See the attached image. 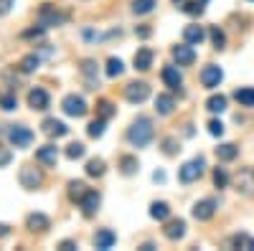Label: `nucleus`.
<instances>
[{
    "label": "nucleus",
    "instance_id": "nucleus-43",
    "mask_svg": "<svg viewBox=\"0 0 254 251\" xmlns=\"http://www.w3.org/2000/svg\"><path fill=\"white\" fill-rule=\"evenodd\" d=\"M10 160H13V152H10L8 148H3V145H0V167L10 165Z\"/></svg>",
    "mask_w": 254,
    "mask_h": 251
},
{
    "label": "nucleus",
    "instance_id": "nucleus-46",
    "mask_svg": "<svg viewBox=\"0 0 254 251\" xmlns=\"http://www.w3.org/2000/svg\"><path fill=\"white\" fill-rule=\"evenodd\" d=\"M10 5H13V0H0V15H5L10 10Z\"/></svg>",
    "mask_w": 254,
    "mask_h": 251
},
{
    "label": "nucleus",
    "instance_id": "nucleus-8",
    "mask_svg": "<svg viewBox=\"0 0 254 251\" xmlns=\"http://www.w3.org/2000/svg\"><path fill=\"white\" fill-rule=\"evenodd\" d=\"M28 107H31L33 112H46V109L51 107V97H49V92H46V89H41V87L31 89V92H28Z\"/></svg>",
    "mask_w": 254,
    "mask_h": 251
},
{
    "label": "nucleus",
    "instance_id": "nucleus-39",
    "mask_svg": "<svg viewBox=\"0 0 254 251\" xmlns=\"http://www.w3.org/2000/svg\"><path fill=\"white\" fill-rule=\"evenodd\" d=\"M214 185L216 188H226L229 185V175H226L224 167H216V170H214Z\"/></svg>",
    "mask_w": 254,
    "mask_h": 251
},
{
    "label": "nucleus",
    "instance_id": "nucleus-6",
    "mask_svg": "<svg viewBox=\"0 0 254 251\" xmlns=\"http://www.w3.org/2000/svg\"><path fill=\"white\" fill-rule=\"evenodd\" d=\"M125 97H127V101H132V104H142L147 97H150V87H147L145 81H130L125 87Z\"/></svg>",
    "mask_w": 254,
    "mask_h": 251
},
{
    "label": "nucleus",
    "instance_id": "nucleus-28",
    "mask_svg": "<svg viewBox=\"0 0 254 251\" xmlns=\"http://www.w3.org/2000/svg\"><path fill=\"white\" fill-rule=\"evenodd\" d=\"M104 170H107V167H104V160H102V157H92V160L87 162V175H89V178H102Z\"/></svg>",
    "mask_w": 254,
    "mask_h": 251
},
{
    "label": "nucleus",
    "instance_id": "nucleus-52",
    "mask_svg": "<svg viewBox=\"0 0 254 251\" xmlns=\"http://www.w3.org/2000/svg\"><path fill=\"white\" fill-rule=\"evenodd\" d=\"M198 3H203V5H206V3H208V0H198Z\"/></svg>",
    "mask_w": 254,
    "mask_h": 251
},
{
    "label": "nucleus",
    "instance_id": "nucleus-34",
    "mask_svg": "<svg viewBox=\"0 0 254 251\" xmlns=\"http://www.w3.org/2000/svg\"><path fill=\"white\" fill-rule=\"evenodd\" d=\"M122 71H125V64H122L120 58H110V61H107V76H110V79H117Z\"/></svg>",
    "mask_w": 254,
    "mask_h": 251
},
{
    "label": "nucleus",
    "instance_id": "nucleus-19",
    "mask_svg": "<svg viewBox=\"0 0 254 251\" xmlns=\"http://www.w3.org/2000/svg\"><path fill=\"white\" fill-rule=\"evenodd\" d=\"M183 38H186V44L198 46V44H203L206 31H203L201 26H186V28H183Z\"/></svg>",
    "mask_w": 254,
    "mask_h": 251
},
{
    "label": "nucleus",
    "instance_id": "nucleus-31",
    "mask_svg": "<svg viewBox=\"0 0 254 251\" xmlns=\"http://www.w3.org/2000/svg\"><path fill=\"white\" fill-rule=\"evenodd\" d=\"M38 64H41L38 53H28L23 61H20V71H23V74H33V71L38 69Z\"/></svg>",
    "mask_w": 254,
    "mask_h": 251
},
{
    "label": "nucleus",
    "instance_id": "nucleus-22",
    "mask_svg": "<svg viewBox=\"0 0 254 251\" xmlns=\"http://www.w3.org/2000/svg\"><path fill=\"white\" fill-rule=\"evenodd\" d=\"M150 66H153V51L150 49H140L135 53V69L137 71H147Z\"/></svg>",
    "mask_w": 254,
    "mask_h": 251
},
{
    "label": "nucleus",
    "instance_id": "nucleus-51",
    "mask_svg": "<svg viewBox=\"0 0 254 251\" xmlns=\"http://www.w3.org/2000/svg\"><path fill=\"white\" fill-rule=\"evenodd\" d=\"M249 249H254V239H252V244H249Z\"/></svg>",
    "mask_w": 254,
    "mask_h": 251
},
{
    "label": "nucleus",
    "instance_id": "nucleus-9",
    "mask_svg": "<svg viewBox=\"0 0 254 251\" xmlns=\"http://www.w3.org/2000/svg\"><path fill=\"white\" fill-rule=\"evenodd\" d=\"M234 185L242 196H252L254 193V167H242L234 178Z\"/></svg>",
    "mask_w": 254,
    "mask_h": 251
},
{
    "label": "nucleus",
    "instance_id": "nucleus-18",
    "mask_svg": "<svg viewBox=\"0 0 254 251\" xmlns=\"http://www.w3.org/2000/svg\"><path fill=\"white\" fill-rule=\"evenodd\" d=\"M115 244H117V234H115V231H110V228H99V231L94 234V246H97V249H102V251L112 249Z\"/></svg>",
    "mask_w": 254,
    "mask_h": 251
},
{
    "label": "nucleus",
    "instance_id": "nucleus-53",
    "mask_svg": "<svg viewBox=\"0 0 254 251\" xmlns=\"http://www.w3.org/2000/svg\"><path fill=\"white\" fill-rule=\"evenodd\" d=\"M173 3H183V0H173Z\"/></svg>",
    "mask_w": 254,
    "mask_h": 251
},
{
    "label": "nucleus",
    "instance_id": "nucleus-11",
    "mask_svg": "<svg viewBox=\"0 0 254 251\" xmlns=\"http://www.w3.org/2000/svg\"><path fill=\"white\" fill-rule=\"evenodd\" d=\"M41 132H44L46 137H66V135H69V127H66L61 119L49 117V119L41 122Z\"/></svg>",
    "mask_w": 254,
    "mask_h": 251
},
{
    "label": "nucleus",
    "instance_id": "nucleus-29",
    "mask_svg": "<svg viewBox=\"0 0 254 251\" xmlns=\"http://www.w3.org/2000/svg\"><path fill=\"white\" fill-rule=\"evenodd\" d=\"M137 157H132V155H125L122 160H120V170H122V175H135L137 173Z\"/></svg>",
    "mask_w": 254,
    "mask_h": 251
},
{
    "label": "nucleus",
    "instance_id": "nucleus-14",
    "mask_svg": "<svg viewBox=\"0 0 254 251\" xmlns=\"http://www.w3.org/2000/svg\"><path fill=\"white\" fill-rule=\"evenodd\" d=\"M163 236H165V239H171V241L183 239V236H186V221H183V218H171V221H165Z\"/></svg>",
    "mask_w": 254,
    "mask_h": 251
},
{
    "label": "nucleus",
    "instance_id": "nucleus-23",
    "mask_svg": "<svg viewBox=\"0 0 254 251\" xmlns=\"http://www.w3.org/2000/svg\"><path fill=\"white\" fill-rule=\"evenodd\" d=\"M89 193V188H87V183L84 180H71L69 183V198L74 201V203H81V198Z\"/></svg>",
    "mask_w": 254,
    "mask_h": 251
},
{
    "label": "nucleus",
    "instance_id": "nucleus-5",
    "mask_svg": "<svg viewBox=\"0 0 254 251\" xmlns=\"http://www.w3.org/2000/svg\"><path fill=\"white\" fill-rule=\"evenodd\" d=\"M203 157H193L190 162H186L181 170H178V180L181 183H193V180H198L201 175H203Z\"/></svg>",
    "mask_w": 254,
    "mask_h": 251
},
{
    "label": "nucleus",
    "instance_id": "nucleus-41",
    "mask_svg": "<svg viewBox=\"0 0 254 251\" xmlns=\"http://www.w3.org/2000/svg\"><path fill=\"white\" fill-rule=\"evenodd\" d=\"M181 148H178V145H176V140L173 137H168V140H163V152L165 155H176Z\"/></svg>",
    "mask_w": 254,
    "mask_h": 251
},
{
    "label": "nucleus",
    "instance_id": "nucleus-48",
    "mask_svg": "<svg viewBox=\"0 0 254 251\" xmlns=\"http://www.w3.org/2000/svg\"><path fill=\"white\" fill-rule=\"evenodd\" d=\"M59 249H61V251H71V249H76V244H74V241H61Z\"/></svg>",
    "mask_w": 254,
    "mask_h": 251
},
{
    "label": "nucleus",
    "instance_id": "nucleus-47",
    "mask_svg": "<svg viewBox=\"0 0 254 251\" xmlns=\"http://www.w3.org/2000/svg\"><path fill=\"white\" fill-rule=\"evenodd\" d=\"M135 33H137L140 38H147V36H150L153 31H150V28H147V26H140V28H135Z\"/></svg>",
    "mask_w": 254,
    "mask_h": 251
},
{
    "label": "nucleus",
    "instance_id": "nucleus-30",
    "mask_svg": "<svg viewBox=\"0 0 254 251\" xmlns=\"http://www.w3.org/2000/svg\"><path fill=\"white\" fill-rule=\"evenodd\" d=\"M15 107H18L15 92H0V109H3V112H13Z\"/></svg>",
    "mask_w": 254,
    "mask_h": 251
},
{
    "label": "nucleus",
    "instance_id": "nucleus-33",
    "mask_svg": "<svg viewBox=\"0 0 254 251\" xmlns=\"http://www.w3.org/2000/svg\"><path fill=\"white\" fill-rule=\"evenodd\" d=\"M208 36H211V41H214V49H224L226 46V36H224V31L219 28V26H211V31H208Z\"/></svg>",
    "mask_w": 254,
    "mask_h": 251
},
{
    "label": "nucleus",
    "instance_id": "nucleus-12",
    "mask_svg": "<svg viewBox=\"0 0 254 251\" xmlns=\"http://www.w3.org/2000/svg\"><path fill=\"white\" fill-rule=\"evenodd\" d=\"M160 76H163V84H165V87L171 89V92H181V84H183V76H181L178 66H163Z\"/></svg>",
    "mask_w": 254,
    "mask_h": 251
},
{
    "label": "nucleus",
    "instance_id": "nucleus-40",
    "mask_svg": "<svg viewBox=\"0 0 254 251\" xmlns=\"http://www.w3.org/2000/svg\"><path fill=\"white\" fill-rule=\"evenodd\" d=\"M183 5V13L188 15H201L203 13V3H181Z\"/></svg>",
    "mask_w": 254,
    "mask_h": 251
},
{
    "label": "nucleus",
    "instance_id": "nucleus-16",
    "mask_svg": "<svg viewBox=\"0 0 254 251\" xmlns=\"http://www.w3.org/2000/svg\"><path fill=\"white\" fill-rule=\"evenodd\" d=\"M99 203H102V198H99V193H94V191H89L87 196H84V198H81V203H79V205H81V213H84V216H87V218H92V216H94V213L99 211Z\"/></svg>",
    "mask_w": 254,
    "mask_h": 251
},
{
    "label": "nucleus",
    "instance_id": "nucleus-3",
    "mask_svg": "<svg viewBox=\"0 0 254 251\" xmlns=\"http://www.w3.org/2000/svg\"><path fill=\"white\" fill-rule=\"evenodd\" d=\"M69 20V13H59L54 5H41L38 10V26H44V28H51V26H64Z\"/></svg>",
    "mask_w": 254,
    "mask_h": 251
},
{
    "label": "nucleus",
    "instance_id": "nucleus-24",
    "mask_svg": "<svg viewBox=\"0 0 254 251\" xmlns=\"http://www.w3.org/2000/svg\"><path fill=\"white\" fill-rule=\"evenodd\" d=\"M150 216H153L155 221H168V218H171V205H168L165 201L150 203Z\"/></svg>",
    "mask_w": 254,
    "mask_h": 251
},
{
    "label": "nucleus",
    "instance_id": "nucleus-32",
    "mask_svg": "<svg viewBox=\"0 0 254 251\" xmlns=\"http://www.w3.org/2000/svg\"><path fill=\"white\" fill-rule=\"evenodd\" d=\"M206 109L208 112H224L226 109V97L224 94H214V97L206 101Z\"/></svg>",
    "mask_w": 254,
    "mask_h": 251
},
{
    "label": "nucleus",
    "instance_id": "nucleus-38",
    "mask_svg": "<svg viewBox=\"0 0 254 251\" xmlns=\"http://www.w3.org/2000/svg\"><path fill=\"white\" fill-rule=\"evenodd\" d=\"M112 114H115V104L107 101V99H102V101H99V117H102V119H110Z\"/></svg>",
    "mask_w": 254,
    "mask_h": 251
},
{
    "label": "nucleus",
    "instance_id": "nucleus-42",
    "mask_svg": "<svg viewBox=\"0 0 254 251\" xmlns=\"http://www.w3.org/2000/svg\"><path fill=\"white\" fill-rule=\"evenodd\" d=\"M208 132L214 135V137H221V135H224V124H221L219 119H211V122H208Z\"/></svg>",
    "mask_w": 254,
    "mask_h": 251
},
{
    "label": "nucleus",
    "instance_id": "nucleus-1",
    "mask_svg": "<svg viewBox=\"0 0 254 251\" xmlns=\"http://www.w3.org/2000/svg\"><path fill=\"white\" fill-rule=\"evenodd\" d=\"M155 130H153V122L147 117H137L132 122V127L127 130V142L132 145V148H145V145H150Z\"/></svg>",
    "mask_w": 254,
    "mask_h": 251
},
{
    "label": "nucleus",
    "instance_id": "nucleus-13",
    "mask_svg": "<svg viewBox=\"0 0 254 251\" xmlns=\"http://www.w3.org/2000/svg\"><path fill=\"white\" fill-rule=\"evenodd\" d=\"M216 201H211V198H206V201H198L196 205H193V218L196 221H208V218H214V213H216Z\"/></svg>",
    "mask_w": 254,
    "mask_h": 251
},
{
    "label": "nucleus",
    "instance_id": "nucleus-37",
    "mask_svg": "<svg viewBox=\"0 0 254 251\" xmlns=\"http://www.w3.org/2000/svg\"><path fill=\"white\" fill-rule=\"evenodd\" d=\"M104 122L107 119H94V122H89V127H87V132H89V137H102L104 135Z\"/></svg>",
    "mask_w": 254,
    "mask_h": 251
},
{
    "label": "nucleus",
    "instance_id": "nucleus-26",
    "mask_svg": "<svg viewBox=\"0 0 254 251\" xmlns=\"http://www.w3.org/2000/svg\"><path fill=\"white\" fill-rule=\"evenodd\" d=\"M49 226H51V221L44 213H31L28 216V228H31V231H46Z\"/></svg>",
    "mask_w": 254,
    "mask_h": 251
},
{
    "label": "nucleus",
    "instance_id": "nucleus-25",
    "mask_svg": "<svg viewBox=\"0 0 254 251\" xmlns=\"http://www.w3.org/2000/svg\"><path fill=\"white\" fill-rule=\"evenodd\" d=\"M237 155H239V148H237V145H231V142L219 145V148H216V157H219L221 162H231Z\"/></svg>",
    "mask_w": 254,
    "mask_h": 251
},
{
    "label": "nucleus",
    "instance_id": "nucleus-44",
    "mask_svg": "<svg viewBox=\"0 0 254 251\" xmlns=\"http://www.w3.org/2000/svg\"><path fill=\"white\" fill-rule=\"evenodd\" d=\"M231 244H234V246H239V249H249L252 239H249V236H244V234H239V236H234V239H231Z\"/></svg>",
    "mask_w": 254,
    "mask_h": 251
},
{
    "label": "nucleus",
    "instance_id": "nucleus-21",
    "mask_svg": "<svg viewBox=\"0 0 254 251\" xmlns=\"http://www.w3.org/2000/svg\"><path fill=\"white\" fill-rule=\"evenodd\" d=\"M176 109V99L171 94H158L155 97V112L158 114H171Z\"/></svg>",
    "mask_w": 254,
    "mask_h": 251
},
{
    "label": "nucleus",
    "instance_id": "nucleus-4",
    "mask_svg": "<svg viewBox=\"0 0 254 251\" xmlns=\"http://www.w3.org/2000/svg\"><path fill=\"white\" fill-rule=\"evenodd\" d=\"M8 140H10V145H15L18 150H23V148H28V145L33 142V132L26 127V124H10L8 127Z\"/></svg>",
    "mask_w": 254,
    "mask_h": 251
},
{
    "label": "nucleus",
    "instance_id": "nucleus-15",
    "mask_svg": "<svg viewBox=\"0 0 254 251\" xmlns=\"http://www.w3.org/2000/svg\"><path fill=\"white\" fill-rule=\"evenodd\" d=\"M56 160H59V148H56V145H44V148H38L36 162L51 167V165H56Z\"/></svg>",
    "mask_w": 254,
    "mask_h": 251
},
{
    "label": "nucleus",
    "instance_id": "nucleus-10",
    "mask_svg": "<svg viewBox=\"0 0 254 251\" xmlns=\"http://www.w3.org/2000/svg\"><path fill=\"white\" fill-rule=\"evenodd\" d=\"M221 81H224V71H221L216 64L203 66V71H201V84H203L206 89H216Z\"/></svg>",
    "mask_w": 254,
    "mask_h": 251
},
{
    "label": "nucleus",
    "instance_id": "nucleus-27",
    "mask_svg": "<svg viewBox=\"0 0 254 251\" xmlns=\"http://www.w3.org/2000/svg\"><path fill=\"white\" fill-rule=\"evenodd\" d=\"M234 99L242 104V107H254V89L252 87H242L234 92Z\"/></svg>",
    "mask_w": 254,
    "mask_h": 251
},
{
    "label": "nucleus",
    "instance_id": "nucleus-45",
    "mask_svg": "<svg viewBox=\"0 0 254 251\" xmlns=\"http://www.w3.org/2000/svg\"><path fill=\"white\" fill-rule=\"evenodd\" d=\"M44 33H46V28L41 26V28H31V31H26V33H23V38H41Z\"/></svg>",
    "mask_w": 254,
    "mask_h": 251
},
{
    "label": "nucleus",
    "instance_id": "nucleus-7",
    "mask_svg": "<svg viewBox=\"0 0 254 251\" xmlns=\"http://www.w3.org/2000/svg\"><path fill=\"white\" fill-rule=\"evenodd\" d=\"M61 109L66 112L69 117H84L89 107H87V101H84L81 97L69 94V97H64V101H61Z\"/></svg>",
    "mask_w": 254,
    "mask_h": 251
},
{
    "label": "nucleus",
    "instance_id": "nucleus-2",
    "mask_svg": "<svg viewBox=\"0 0 254 251\" xmlns=\"http://www.w3.org/2000/svg\"><path fill=\"white\" fill-rule=\"evenodd\" d=\"M18 180H20V185H23L26 191H36V188L44 185V170L36 167L33 162H26L23 167H20V173H18Z\"/></svg>",
    "mask_w": 254,
    "mask_h": 251
},
{
    "label": "nucleus",
    "instance_id": "nucleus-36",
    "mask_svg": "<svg viewBox=\"0 0 254 251\" xmlns=\"http://www.w3.org/2000/svg\"><path fill=\"white\" fill-rule=\"evenodd\" d=\"M84 152H87V148H84L81 142H71L66 148V157L69 160H79V157H84Z\"/></svg>",
    "mask_w": 254,
    "mask_h": 251
},
{
    "label": "nucleus",
    "instance_id": "nucleus-17",
    "mask_svg": "<svg viewBox=\"0 0 254 251\" xmlns=\"http://www.w3.org/2000/svg\"><path fill=\"white\" fill-rule=\"evenodd\" d=\"M173 58L178 61V66H190V64L196 61V51H193V46H190V44L176 46V49H173Z\"/></svg>",
    "mask_w": 254,
    "mask_h": 251
},
{
    "label": "nucleus",
    "instance_id": "nucleus-49",
    "mask_svg": "<svg viewBox=\"0 0 254 251\" xmlns=\"http://www.w3.org/2000/svg\"><path fill=\"white\" fill-rule=\"evenodd\" d=\"M8 234H10V226L8 223H0V241H3Z\"/></svg>",
    "mask_w": 254,
    "mask_h": 251
},
{
    "label": "nucleus",
    "instance_id": "nucleus-50",
    "mask_svg": "<svg viewBox=\"0 0 254 251\" xmlns=\"http://www.w3.org/2000/svg\"><path fill=\"white\" fill-rule=\"evenodd\" d=\"M153 180H155V183H163V180H165V173H155Z\"/></svg>",
    "mask_w": 254,
    "mask_h": 251
},
{
    "label": "nucleus",
    "instance_id": "nucleus-35",
    "mask_svg": "<svg viewBox=\"0 0 254 251\" xmlns=\"http://www.w3.org/2000/svg\"><path fill=\"white\" fill-rule=\"evenodd\" d=\"M153 8H155V0H135V3H132V10H135L137 15L150 13Z\"/></svg>",
    "mask_w": 254,
    "mask_h": 251
},
{
    "label": "nucleus",
    "instance_id": "nucleus-20",
    "mask_svg": "<svg viewBox=\"0 0 254 251\" xmlns=\"http://www.w3.org/2000/svg\"><path fill=\"white\" fill-rule=\"evenodd\" d=\"M81 74L87 79V89H97V64L89 58L81 61Z\"/></svg>",
    "mask_w": 254,
    "mask_h": 251
}]
</instances>
